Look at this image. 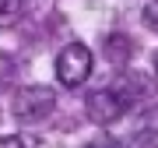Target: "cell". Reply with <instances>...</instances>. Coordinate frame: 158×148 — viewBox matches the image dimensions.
Returning <instances> with one entry per match:
<instances>
[{"mask_svg": "<svg viewBox=\"0 0 158 148\" xmlns=\"http://www.w3.org/2000/svg\"><path fill=\"white\" fill-rule=\"evenodd\" d=\"M91 63H95V60H91V50H88V46H81V42L63 46V50L56 53V81L67 85V88L85 85L88 74H91Z\"/></svg>", "mask_w": 158, "mask_h": 148, "instance_id": "1", "label": "cell"}, {"mask_svg": "<svg viewBox=\"0 0 158 148\" xmlns=\"http://www.w3.org/2000/svg\"><path fill=\"white\" fill-rule=\"evenodd\" d=\"M53 106H56V95H53V88H46V85H28V88H21V92L11 99L14 116L25 120V124L46 120V116L53 113Z\"/></svg>", "mask_w": 158, "mask_h": 148, "instance_id": "2", "label": "cell"}, {"mask_svg": "<svg viewBox=\"0 0 158 148\" xmlns=\"http://www.w3.org/2000/svg\"><path fill=\"white\" fill-rule=\"evenodd\" d=\"M127 109H130V99L123 92H116V88H102V92H91L88 95V116L95 124H113Z\"/></svg>", "mask_w": 158, "mask_h": 148, "instance_id": "3", "label": "cell"}, {"mask_svg": "<svg viewBox=\"0 0 158 148\" xmlns=\"http://www.w3.org/2000/svg\"><path fill=\"white\" fill-rule=\"evenodd\" d=\"M21 14V0H0V21H14Z\"/></svg>", "mask_w": 158, "mask_h": 148, "instance_id": "4", "label": "cell"}, {"mask_svg": "<svg viewBox=\"0 0 158 148\" xmlns=\"http://www.w3.org/2000/svg\"><path fill=\"white\" fill-rule=\"evenodd\" d=\"M144 21L151 25V28L158 32V0H151V4H148V11H144Z\"/></svg>", "mask_w": 158, "mask_h": 148, "instance_id": "5", "label": "cell"}, {"mask_svg": "<svg viewBox=\"0 0 158 148\" xmlns=\"http://www.w3.org/2000/svg\"><path fill=\"white\" fill-rule=\"evenodd\" d=\"M11 74H14V63L7 60V57H0V85H7V81H11Z\"/></svg>", "mask_w": 158, "mask_h": 148, "instance_id": "6", "label": "cell"}, {"mask_svg": "<svg viewBox=\"0 0 158 148\" xmlns=\"http://www.w3.org/2000/svg\"><path fill=\"white\" fill-rule=\"evenodd\" d=\"M0 148H25L21 137H0Z\"/></svg>", "mask_w": 158, "mask_h": 148, "instance_id": "7", "label": "cell"}, {"mask_svg": "<svg viewBox=\"0 0 158 148\" xmlns=\"http://www.w3.org/2000/svg\"><path fill=\"white\" fill-rule=\"evenodd\" d=\"M91 148H123V145H116V141H98V145H91Z\"/></svg>", "mask_w": 158, "mask_h": 148, "instance_id": "8", "label": "cell"}, {"mask_svg": "<svg viewBox=\"0 0 158 148\" xmlns=\"http://www.w3.org/2000/svg\"><path fill=\"white\" fill-rule=\"evenodd\" d=\"M155 71H158V53H155Z\"/></svg>", "mask_w": 158, "mask_h": 148, "instance_id": "9", "label": "cell"}]
</instances>
